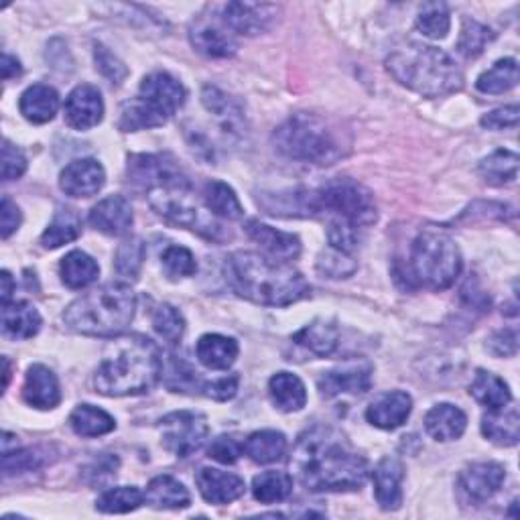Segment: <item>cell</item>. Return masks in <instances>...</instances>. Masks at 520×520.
Segmentation results:
<instances>
[{
	"label": "cell",
	"mask_w": 520,
	"mask_h": 520,
	"mask_svg": "<svg viewBox=\"0 0 520 520\" xmlns=\"http://www.w3.org/2000/svg\"><path fill=\"white\" fill-rule=\"evenodd\" d=\"M106 183V171L96 159H76L59 175V187L70 198H92Z\"/></svg>",
	"instance_id": "obj_15"
},
{
	"label": "cell",
	"mask_w": 520,
	"mask_h": 520,
	"mask_svg": "<svg viewBox=\"0 0 520 520\" xmlns=\"http://www.w3.org/2000/svg\"><path fill=\"white\" fill-rule=\"evenodd\" d=\"M386 70L399 84L423 98H441L464 88V74L441 49L409 43L386 57Z\"/></svg>",
	"instance_id": "obj_4"
},
{
	"label": "cell",
	"mask_w": 520,
	"mask_h": 520,
	"mask_svg": "<svg viewBox=\"0 0 520 520\" xmlns=\"http://www.w3.org/2000/svg\"><path fill=\"white\" fill-rule=\"evenodd\" d=\"M518 106H504V108H496L492 112H488L486 116H482L480 124L488 130H504V128H516L518 126Z\"/></svg>",
	"instance_id": "obj_56"
},
{
	"label": "cell",
	"mask_w": 520,
	"mask_h": 520,
	"mask_svg": "<svg viewBox=\"0 0 520 520\" xmlns=\"http://www.w3.org/2000/svg\"><path fill=\"white\" fill-rule=\"evenodd\" d=\"M293 492V476L287 472H263L252 480V494L258 502L263 504H275L283 502Z\"/></svg>",
	"instance_id": "obj_40"
},
{
	"label": "cell",
	"mask_w": 520,
	"mask_h": 520,
	"mask_svg": "<svg viewBox=\"0 0 520 520\" xmlns=\"http://www.w3.org/2000/svg\"><path fill=\"white\" fill-rule=\"evenodd\" d=\"M23 68H21V61L9 53L3 55V78L5 80H11V78H17L21 76Z\"/></svg>",
	"instance_id": "obj_59"
},
{
	"label": "cell",
	"mask_w": 520,
	"mask_h": 520,
	"mask_svg": "<svg viewBox=\"0 0 520 520\" xmlns=\"http://www.w3.org/2000/svg\"><path fill=\"white\" fill-rule=\"evenodd\" d=\"M90 224L106 236H124L133 226V206L124 195H108L92 208Z\"/></svg>",
	"instance_id": "obj_22"
},
{
	"label": "cell",
	"mask_w": 520,
	"mask_h": 520,
	"mask_svg": "<svg viewBox=\"0 0 520 520\" xmlns=\"http://www.w3.org/2000/svg\"><path fill=\"white\" fill-rule=\"evenodd\" d=\"M244 453L254 464H275L287 453V437L281 431H254L246 443Z\"/></svg>",
	"instance_id": "obj_34"
},
{
	"label": "cell",
	"mask_w": 520,
	"mask_h": 520,
	"mask_svg": "<svg viewBox=\"0 0 520 520\" xmlns=\"http://www.w3.org/2000/svg\"><path fill=\"white\" fill-rule=\"evenodd\" d=\"M27 171V157L21 149L11 145L9 141L3 143V181H15L23 177Z\"/></svg>",
	"instance_id": "obj_55"
},
{
	"label": "cell",
	"mask_w": 520,
	"mask_h": 520,
	"mask_svg": "<svg viewBox=\"0 0 520 520\" xmlns=\"http://www.w3.org/2000/svg\"><path fill=\"white\" fill-rule=\"evenodd\" d=\"M356 269L358 265L352 260V254H344L334 248L321 252L317 258V271L328 279H348L356 273Z\"/></svg>",
	"instance_id": "obj_49"
},
{
	"label": "cell",
	"mask_w": 520,
	"mask_h": 520,
	"mask_svg": "<svg viewBox=\"0 0 520 520\" xmlns=\"http://www.w3.org/2000/svg\"><path fill=\"white\" fill-rule=\"evenodd\" d=\"M185 96L183 84L171 74H149L141 82L137 98L122 106L118 128L122 133H137V130L163 126L185 104Z\"/></svg>",
	"instance_id": "obj_8"
},
{
	"label": "cell",
	"mask_w": 520,
	"mask_h": 520,
	"mask_svg": "<svg viewBox=\"0 0 520 520\" xmlns=\"http://www.w3.org/2000/svg\"><path fill=\"white\" fill-rule=\"evenodd\" d=\"M21 210L19 206L9 198V195H5L3 198V210H0V232H3V238H9L13 232L19 230L21 226Z\"/></svg>",
	"instance_id": "obj_57"
},
{
	"label": "cell",
	"mask_w": 520,
	"mask_h": 520,
	"mask_svg": "<svg viewBox=\"0 0 520 520\" xmlns=\"http://www.w3.org/2000/svg\"><path fill=\"white\" fill-rule=\"evenodd\" d=\"M451 17L443 3H427L417 15V29L429 39H443L449 33Z\"/></svg>",
	"instance_id": "obj_45"
},
{
	"label": "cell",
	"mask_w": 520,
	"mask_h": 520,
	"mask_svg": "<svg viewBox=\"0 0 520 520\" xmlns=\"http://www.w3.org/2000/svg\"><path fill=\"white\" fill-rule=\"evenodd\" d=\"M94 57H96V68L100 70V74L104 78H108L112 84H122L128 76V68L126 65L104 45H96V51H94Z\"/></svg>",
	"instance_id": "obj_52"
},
{
	"label": "cell",
	"mask_w": 520,
	"mask_h": 520,
	"mask_svg": "<svg viewBox=\"0 0 520 520\" xmlns=\"http://www.w3.org/2000/svg\"><path fill=\"white\" fill-rule=\"evenodd\" d=\"M516 348H518L516 330H502L490 338V352L494 356H504V358L514 356Z\"/></svg>",
	"instance_id": "obj_58"
},
{
	"label": "cell",
	"mask_w": 520,
	"mask_h": 520,
	"mask_svg": "<svg viewBox=\"0 0 520 520\" xmlns=\"http://www.w3.org/2000/svg\"><path fill=\"white\" fill-rule=\"evenodd\" d=\"M149 204L173 226L191 230L198 236L210 242H224L230 238V232L218 222V218L206 208H202L193 200L191 185H175V187H161L149 191Z\"/></svg>",
	"instance_id": "obj_9"
},
{
	"label": "cell",
	"mask_w": 520,
	"mask_h": 520,
	"mask_svg": "<svg viewBox=\"0 0 520 520\" xmlns=\"http://www.w3.org/2000/svg\"><path fill=\"white\" fill-rule=\"evenodd\" d=\"M159 433L167 451L177 455V458H189L206 443L210 425L202 413L175 411L159 421Z\"/></svg>",
	"instance_id": "obj_11"
},
{
	"label": "cell",
	"mask_w": 520,
	"mask_h": 520,
	"mask_svg": "<svg viewBox=\"0 0 520 520\" xmlns=\"http://www.w3.org/2000/svg\"><path fill=\"white\" fill-rule=\"evenodd\" d=\"M59 275H61V281H63L65 287L84 289V287L98 281L100 267L88 252L72 250L70 254H65V258L61 260Z\"/></svg>",
	"instance_id": "obj_31"
},
{
	"label": "cell",
	"mask_w": 520,
	"mask_h": 520,
	"mask_svg": "<svg viewBox=\"0 0 520 520\" xmlns=\"http://www.w3.org/2000/svg\"><path fill=\"white\" fill-rule=\"evenodd\" d=\"M462 265V252L455 240L439 228H425L411 246L407 275L419 287L443 291L460 277Z\"/></svg>",
	"instance_id": "obj_7"
},
{
	"label": "cell",
	"mask_w": 520,
	"mask_h": 520,
	"mask_svg": "<svg viewBox=\"0 0 520 520\" xmlns=\"http://www.w3.org/2000/svg\"><path fill=\"white\" fill-rule=\"evenodd\" d=\"M202 104L210 114H214L220 120L226 135H240L244 114L230 96H226L222 90L214 86H206L202 92Z\"/></svg>",
	"instance_id": "obj_36"
},
{
	"label": "cell",
	"mask_w": 520,
	"mask_h": 520,
	"mask_svg": "<svg viewBox=\"0 0 520 520\" xmlns=\"http://www.w3.org/2000/svg\"><path fill=\"white\" fill-rule=\"evenodd\" d=\"M153 328L165 342L179 344L185 334V319L177 307L163 303L153 311Z\"/></svg>",
	"instance_id": "obj_46"
},
{
	"label": "cell",
	"mask_w": 520,
	"mask_h": 520,
	"mask_svg": "<svg viewBox=\"0 0 520 520\" xmlns=\"http://www.w3.org/2000/svg\"><path fill=\"white\" fill-rule=\"evenodd\" d=\"M313 204L317 214H334L336 218L346 220L356 228L370 226L378 218L376 202L370 189L348 177L332 179L313 191Z\"/></svg>",
	"instance_id": "obj_10"
},
{
	"label": "cell",
	"mask_w": 520,
	"mask_h": 520,
	"mask_svg": "<svg viewBox=\"0 0 520 520\" xmlns=\"http://www.w3.org/2000/svg\"><path fill=\"white\" fill-rule=\"evenodd\" d=\"M195 484L200 488V494L210 504H230L244 496L246 484L236 474H228L216 468H202L195 476Z\"/></svg>",
	"instance_id": "obj_24"
},
{
	"label": "cell",
	"mask_w": 520,
	"mask_h": 520,
	"mask_svg": "<svg viewBox=\"0 0 520 520\" xmlns=\"http://www.w3.org/2000/svg\"><path fill=\"white\" fill-rule=\"evenodd\" d=\"M480 175L490 185H510L518 179V155L498 149L480 163Z\"/></svg>",
	"instance_id": "obj_41"
},
{
	"label": "cell",
	"mask_w": 520,
	"mask_h": 520,
	"mask_svg": "<svg viewBox=\"0 0 520 520\" xmlns=\"http://www.w3.org/2000/svg\"><path fill=\"white\" fill-rule=\"evenodd\" d=\"M277 17V7L273 5H252V3H228L222 9V23L240 35L256 37L265 33L273 19Z\"/></svg>",
	"instance_id": "obj_17"
},
{
	"label": "cell",
	"mask_w": 520,
	"mask_h": 520,
	"mask_svg": "<svg viewBox=\"0 0 520 520\" xmlns=\"http://www.w3.org/2000/svg\"><path fill=\"white\" fill-rule=\"evenodd\" d=\"M163 352L147 336H128L110 346L102 358L94 388L104 397L145 395L163 378Z\"/></svg>",
	"instance_id": "obj_3"
},
{
	"label": "cell",
	"mask_w": 520,
	"mask_h": 520,
	"mask_svg": "<svg viewBox=\"0 0 520 520\" xmlns=\"http://www.w3.org/2000/svg\"><path fill=\"white\" fill-rule=\"evenodd\" d=\"M293 476L309 492H356L368 480V462L348 437L328 425L299 435L291 460Z\"/></svg>",
	"instance_id": "obj_1"
},
{
	"label": "cell",
	"mask_w": 520,
	"mask_h": 520,
	"mask_svg": "<svg viewBox=\"0 0 520 520\" xmlns=\"http://www.w3.org/2000/svg\"><path fill=\"white\" fill-rule=\"evenodd\" d=\"M506 470L496 462H476L460 474V488L474 502L490 500L504 484Z\"/></svg>",
	"instance_id": "obj_20"
},
{
	"label": "cell",
	"mask_w": 520,
	"mask_h": 520,
	"mask_svg": "<svg viewBox=\"0 0 520 520\" xmlns=\"http://www.w3.org/2000/svg\"><path fill=\"white\" fill-rule=\"evenodd\" d=\"M226 281L232 291L256 305L287 307L309 297L305 277L283 260L238 250L226 258Z\"/></svg>",
	"instance_id": "obj_2"
},
{
	"label": "cell",
	"mask_w": 520,
	"mask_h": 520,
	"mask_svg": "<svg viewBox=\"0 0 520 520\" xmlns=\"http://www.w3.org/2000/svg\"><path fill=\"white\" fill-rule=\"evenodd\" d=\"M376 502L382 510H399L403 504L405 468L397 458H384L372 472Z\"/></svg>",
	"instance_id": "obj_23"
},
{
	"label": "cell",
	"mask_w": 520,
	"mask_h": 520,
	"mask_svg": "<svg viewBox=\"0 0 520 520\" xmlns=\"http://www.w3.org/2000/svg\"><path fill=\"white\" fill-rule=\"evenodd\" d=\"M189 41L195 51L214 59H228L238 51V43L232 33H228V27L224 23L218 25L214 19L208 17L193 21L189 29Z\"/></svg>",
	"instance_id": "obj_16"
},
{
	"label": "cell",
	"mask_w": 520,
	"mask_h": 520,
	"mask_svg": "<svg viewBox=\"0 0 520 520\" xmlns=\"http://www.w3.org/2000/svg\"><path fill=\"white\" fill-rule=\"evenodd\" d=\"M299 346L307 348L315 356H332L340 344L338 325L328 319H315L293 338Z\"/></svg>",
	"instance_id": "obj_28"
},
{
	"label": "cell",
	"mask_w": 520,
	"mask_h": 520,
	"mask_svg": "<svg viewBox=\"0 0 520 520\" xmlns=\"http://www.w3.org/2000/svg\"><path fill=\"white\" fill-rule=\"evenodd\" d=\"M516 84H518V63L516 59L506 57L496 61L488 72H484L478 78L476 88L482 94H504L512 90Z\"/></svg>",
	"instance_id": "obj_42"
},
{
	"label": "cell",
	"mask_w": 520,
	"mask_h": 520,
	"mask_svg": "<svg viewBox=\"0 0 520 520\" xmlns=\"http://www.w3.org/2000/svg\"><path fill=\"white\" fill-rule=\"evenodd\" d=\"M161 265H163L167 279H171V281L187 279V277H193L195 273H198V263H195V256L191 254V250H187L183 246H169L161 254Z\"/></svg>",
	"instance_id": "obj_47"
},
{
	"label": "cell",
	"mask_w": 520,
	"mask_h": 520,
	"mask_svg": "<svg viewBox=\"0 0 520 520\" xmlns=\"http://www.w3.org/2000/svg\"><path fill=\"white\" fill-rule=\"evenodd\" d=\"M143 502H145V494L137 486H118L106 490L96 500V508L104 514H126L137 510Z\"/></svg>",
	"instance_id": "obj_43"
},
{
	"label": "cell",
	"mask_w": 520,
	"mask_h": 520,
	"mask_svg": "<svg viewBox=\"0 0 520 520\" xmlns=\"http://www.w3.org/2000/svg\"><path fill=\"white\" fill-rule=\"evenodd\" d=\"M65 122L76 130H90L104 118V100L96 86L82 84L65 98Z\"/></svg>",
	"instance_id": "obj_14"
},
{
	"label": "cell",
	"mask_w": 520,
	"mask_h": 520,
	"mask_svg": "<svg viewBox=\"0 0 520 520\" xmlns=\"http://www.w3.org/2000/svg\"><path fill=\"white\" fill-rule=\"evenodd\" d=\"M238 342L220 334H206L195 346L198 360L210 370H228L238 358Z\"/></svg>",
	"instance_id": "obj_29"
},
{
	"label": "cell",
	"mask_w": 520,
	"mask_h": 520,
	"mask_svg": "<svg viewBox=\"0 0 520 520\" xmlns=\"http://www.w3.org/2000/svg\"><path fill=\"white\" fill-rule=\"evenodd\" d=\"M242 453H244V443L238 441L234 435L216 437L208 449V455L212 460L226 464V466L236 464L242 458Z\"/></svg>",
	"instance_id": "obj_53"
},
{
	"label": "cell",
	"mask_w": 520,
	"mask_h": 520,
	"mask_svg": "<svg viewBox=\"0 0 520 520\" xmlns=\"http://www.w3.org/2000/svg\"><path fill=\"white\" fill-rule=\"evenodd\" d=\"M238 382H240V376L238 374H230V376H222V378H216L212 382H204L202 386V395H206L208 399H214V401H230L236 397L238 393Z\"/></svg>",
	"instance_id": "obj_54"
},
{
	"label": "cell",
	"mask_w": 520,
	"mask_h": 520,
	"mask_svg": "<svg viewBox=\"0 0 520 520\" xmlns=\"http://www.w3.org/2000/svg\"><path fill=\"white\" fill-rule=\"evenodd\" d=\"M206 208L222 220H240L244 216L236 191L224 181H208L204 187Z\"/></svg>",
	"instance_id": "obj_38"
},
{
	"label": "cell",
	"mask_w": 520,
	"mask_h": 520,
	"mask_svg": "<svg viewBox=\"0 0 520 520\" xmlns=\"http://www.w3.org/2000/svg\"><path fill=\"white\" fill-rule=\"evenodd\" d=\"M23 399L27 405L49 411L61 403V386L53 370L43 364L29 366L23 384Z\"/></svg>",
	"instance_id": "obj_21"
},
{
	"label": "cell",
	"mask_w": 520,
	"mask_h": 520,
	"mask_svg": "<svg viewBox=\"0 0 520 520\" xmlns=\"http://www.w3.org/2000/svg\"><path fill=\"white\" fill-rule=\"evenodd\" d=\"M328 240H330V248L340 250L344 254H352L358 248L356 226H352L346 220L334 218L330 222V228H328Z\"/></svg>",
	"instance_id": "obj_51"
},
{
	"label": "cell",
	"mask_w": 520,
	"mask_h": 520,
	"mask_svg": "<svg viewBox=\"0 0 520 520\" xmlns=\"http://www.w3.org/2000/svg\"><path fill=\"white\" fill-rule=\"evenodd\" d=\"M372 386V366L368 362H346L334 370L323 372L317 380L321 397L334 399L340 395H364Z\"/></svg>",
	"instance_id": "obj_13"
},
{
	"label": "cell",
	"mask_w": 520,
	"mask_h": 520,
	"mask_svg": "<svg viewBox=\"0 0 520 520\" xmlns=\"http://www.w3.org/2000/svg\"><path fill=\"white\" fill-rule=\"evenodd\" d=\"M411 411H413L411 395L403 393V390H390V393H384L370 403V407L366 409V419L370 425L378 429L393 431L407 423Z\"/></svg>",
	"instance_id": "obj_18"
},
{
	"label": "cell",
	"mask_w": 520,
	"mask_h": 520,
	"mask_svg": "<svg viewBox=\"0 0 520 520\" xmlns=\"http://www.w3.org/2000/svg\"><path fill=\"white\" fill-rule=\"evenodd\" d=\"M145 260V244L139 238L124 240L114 254V269L120 277L137 281Z\"/></svg>",
	"instance_id": "obj_44"
},
{
	"label": "cell",
	"mask_w": 520,
	"mask_h": 520,
	"mask_svg": "<svg viewBox=\"0 0 520 520\" xmlns=\"http://www.w3.org/2000/svg\"><path fill=\"white\" fill-rule=\"evenodd\" d=\"M9 378H11V364H9V360L5 358V388L9 386Z\"/></svg>",
	"instance_id": "obj_61"
},
{
	"label": "cell",
	"mask_w": 520,
	"mask_h": 520,
	"mask_svg": "<svg viewBox=\"0 0 520 520\" xmlns=\"http://www.w3.org/2000/svg\"><path fill=\"white\" fill-rule=\"evenodd\" d=\"M70 425L80 437H100L116 429V421L104 409L94 405H80L70 415Z\"/></svg>",
	"instance_id": "obj_39"
},
{
	"label": "cell",
	"mask_w": 520,
	"mask_h": 520,
	"mask_svg": "<svg viewBox=\"0 0 520 520\" xmlns=\"http://www.w3.org/2000/svg\"><path fill=\"white\" fill-rule=\"evenodd\" d=\"M135 311V291L124 283H108L70 303L63 311V321L82 336L118 338L133 323Z\"/></svg>",
	"instance_id": "obj_5"
},
{
	"label": "cell",
	"mask_w": 520,
	"mask_h": 520,
	"mask_svg": "<svg viewBox=\"0 0 520 520\" xmlns=\"http://www.w3.org/2000/svg\"><path fill=\"white\" fill-rule=\"evenodd\" d=\"M0 281H3V305H9L11 303V297H13V291H15V281H13V277H11V273L9 271H3V277H0Z\"/></svg>",
	"instance_id": "obj_60"
},
{
	"label": "cell",
	"mask_w": 520,
	"mask_h": 520,
	"mask_svg": "<svg viewBox=\"0 0 520 520\" xmlns=\"http://www.w3.org/2000/svg\"><path fill=\"white\" fill-rule=\"evenodd\" d=\"M468 427L466 413L451 403L435 405L425 415V429L435 441H455L464 435Z\"/></svg>",
	"instance_id": "obj_25"
},
{
	"label": "cell",
	"mask_w": 520,
	"mask_h": 520,
	"mask_svg": "<svg viewBox=\"0 0 520 520\" xmlns=\"http://www.w3.org/2000/svg\"><path fill=\"white\" fill-rule=\"evenodd\" d=\"M41 315L27 301L3 305V332L13 340H29L41 330Z\"/></svg>",
	"instance_id": "obj_27"
},
{
	"label": "cell",
	"mask_w": 520,
	"mask_h": 520,
	"mask_svg": "<svg viewBox=\"0 0 520 520\" xmlns=\"http://www.w3.org/2000/svg\"><path fill=\"white\" fill-rule=\"evenodd\" d=\"M470 395L480 405L488 407L490 411L504 409V407H508L512 403V393H510L508 384L500 376H496V374H492L488 370H482V368L476 372V376L472 380Z\"/></svg>",
	"instance_id": "obj_35"
},
{
	"label": "cell",
	"mask_w": 520,
	"mask_h": 520,
	"mask_svg": "<svg viewBox=\"0 0 520 520\" xmlns=\"http://www.w3.org/2000/svg\"><path fill=\"white\" fill-rule=\"evenodd\" d=\"M128 181L137 189L153 191L161 187L189 185L185 173L169 155H133L128 157L126 167Z\"/></svg>",
	"instance_id": "obj_12"
},
{
	"label": "cell",
	"mask_w": 520,
	"mask_h": 520,
	"mask_svg": "<svg viewBox=\"0 0 520 520\" xmlns=\"http://www.w3.org/2000/svg\"><path fill=\"white\" fill-rule=\"evenodd\" d=\"M147 504L159 510H179L191 504L187 488L173 476H157L149 482L145 492Z\"/></svg>",
	"instance_id": "obj_33"
},
{
	"label": "cell",
	"mask_w": 520,
	"mask_h": 520,
	"mask_svg": "<svg viewBox=\"0 0 520 520\" xmlns=\"http://www.w3.org/2000/svg\"><path fill=\"white\" fill-rule=\"evenodd\" d=\"M273 145L283 157L309 165H334L348 151L342 130L307 112L289 116L273 133Z\"/></svg>",
	"instance_id": "obj_6"
},
{
	"label": "cell",
	"mask_w": 520,
	"mask_h": 520,
	"mask_svg": "<svg viewBox=\"0 0 520 520\" xmlns=\"http://www.w3.org/2000/svg\"><path fill=\"white\" fill-rule=\"evenodd\" d=\"M482 433L500 447H514L520 437V417L516 409H496L482 417Z\"/></svg>",
	"instance_id": "obj_32"
},
{
	"label": "cell",
	"mask_w": 520,
	"mask_h": 520,
	"mask_svg": "<svg viewBox=\"0 0 520 520\" xmlns=\"http://www.w3.org/2000/svg\"><path fill=\"white\" fill-rule=\"evenodd\" d=\"M244 230H246V234L252 242H256L275 260H283V263H289V260H295L301 254V240L295 234L277 230V228L258 222V220L246 222Z\"/></svg>",
	"instance_id": "obj_19"
},
{
	"label": "cell",
	"mask_w": 520,
	"mask_h": 520,
	"mask_svg": "<svg viewBox=\"0 0 520 520\" xmlns=\"http://www.w3.org/2000/svg\"><path fill=\"white\" fill-rule=\"evenodd\" d=\"M82 234V218L72 208H59L41 236V244L49 250H55L63 244L78 240Z\"/></svg>",
	"instance_id": "obj_37"
},
{
	"label": "cell",
	"mask_w": 520,
	"mask_h": 520,
	"mask_svg": "<svg viewBox=\"0 0 520 520\" xmlns=\"http://www.w3.org/2000/svg\"><path fill=\"white\" fill-rule=\"evenodd\" d=\"M43 458L33 451V449H21V451H3V470L5 476L13 474H23V472H33L41 468Z\"/></svg>",
	"instance_id": "obj_50"
},
{
	"label": "cell",
	"mask_w": 520,
	"mask_h": 520,
	"mask_svg": "<svg viewBox=\"0 0 520 520\" xmlns=\"http://www.w3.org/2000/svg\"><path fill=\"white\" fill-rule=\"evenodd\" d=\"M492 39H494V33L486 25H482V23H478L474 19H464L462 35H460V41H458V51L464 57L474 59V57L484 53L486 45Z\"/></svg>",
	"instance_id": "obj_48"
},
{
	"label": "cell",
	"mask_w": 520,
	"mask_h": 520,
	"mask_svg": "<svg viewBox=\"0 0 520 520\" xmlns=\"http://www.w3.org/2000/svg\"><path fill=\"white\" fill-rule=\"evenodd\" d=\"M269 397L283 413H297L307 405V388L293 372H277L269 380Z\"/></svg>",
	"instance_id": "obj_26"
},
{
	"label": "cell",
	"mask_w": 520,
	"mask_h": 520,
	"mask_svg": "<svg viewBox=\"0 0 520 520\" xmlns=\"http://www.w3.org/2000/svg\"><path fill=\"white\" fill-rule=\"evenodd\" d=\"M19 108L29 122L45 124L53 120L59 110V94L51 86L35 84L23 92Z\"/></svg>",
	"instance_id": "obj_30"
}]
</instances>
